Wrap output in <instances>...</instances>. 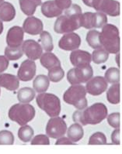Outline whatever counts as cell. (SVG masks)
I'll use <instances>...</instances> for the list:
<instances>
[{"instance_id": "10", "label": "cell", "mask_w": 122, "mask_h": 154, "mask_svg": "<svg viewBox=\"0 0 122 154\" xmlns=\"http://www.w3.org/2000/svg\"><path fill=\"white\" fill-rule=\"evenodd\" d=\"M108 87V83L105 80L104 77L97 76L94 78H91L86 82V91L88 94L98 96L105 92Z\"/></svg>"}, {"instance_id": "12", "label": "cell", "mask_w": 122, "mask_h": 154, "mask_svg": "<svg viewBox=\"0 0 122 154\" xmlns=\"http://www.w3.org/2000/svg\"><path fill=\"white\" fill-rule=\"evenodd\" d=\"M36 63L32 60H26L21 63L17 72V78L22 82H29L36 74Z\"/></svg>"}, {"instance_id": "21", "label": "cell", "mask_w": 122, "mask_h": 154, "mask_svg": "<svg viewBox=\"0 0 122 154\" xmlns=\"http://www.w3.org/2000/svg\"><path fill=\"white\" fill-rule=\"evenodd\" d=\"M41 65L46 69H50L55 66L61 65V62L57 56H55L53 53L47 52L42 54L40 57Z\"/></svg>"}, {"instance_id": "40", "label": "cell", "mask_w": 122, "mask_h": 154, "mask_svg": "<svg viewBox=\"0 0 122 154\" xmlns=\"http://www.w3.org/2000/svg\"><path fill=\"white\" fill-rule=\"evenodd\" d=\"M111 142L114 145L120 144V131L119 129H116L111 134Z\"/></svg>"}, {"instance_id": "11", "label": "cell", "mask_w": 122, "mask_h": 154, "mask_svg": "<svg viewBox=\"0 0 122 154\" xmlns=\"http://www.w3.org/2000/svg\"><path fill=\"white\" fill-rule=\"evenodd\" d=\"M80 36H79L77 33H73V32L65 33L58 42L59 48L67 51H72L74 50H77L79 47H80Z\"/></svg>"}, {"instance_id": "37", "label": "cell", "mask_w": 122, "mask_h": 154, "mask_svg": "<svg viewBox=\"0 0 122 154\" xmlns=\"http://www.w3.org/2000/svg\"><path fill=\"white\" fill-rule=\"evenodd\" d=\"M108 122L111 127L114 129H119L120 128V114L118 112L111 113L108 115Z\"/></svg>"}, {"instance_id": "5", "label": "cell", "mask_w": 122, "mask_h": 154, "mask_svg": "<svg viewBox=\"0 0 122 154\" xmlns=\"http://www.w3.org/2000/svg\"><path fill=\"white\" fill-rule=\"evenodd\" d=\"M36 102L38 107L44 111L50 117L58 116L61 112V102L58 97L51 93H40L37 96Z\"/></svg>"}, {"instance_id": "38", "label": "cell", "mask_w": 122, "mask_h": 154, "mask_svg": "<svg viewBox=\"0 0 122 154\" xmlns=\"http://www.w3.org/2000/svg\"><path fill=\"white\" fill-rule=\"evenodd\" d=\"M31 144L32 145H49V138L46 135H37L33 140H31Z\"/></svg>"}, {"instance_id": "27", "label": "cell", "mask_w": 122, "mask_h": 154, "mask_svg": "<svg viewBox=\"0 0 122 154\" xmlns=\"http://www.w3.org/2000/svg\"><path fill=\"white\" fill-rule=\"evenodd\" d=\"M40 41L42 49L47 52H51L54 49L52 36L47 31H42L40 33Z\"/></svg>"}, {"instance_id": "20", "label": "cell", "mask_w": 122, "mask_h": 154, "mask_svg": "<svg viewBox=\"0 0 122 154\" xmlns=\"http://www.w3.org/2000/svg\"><path fill=\"white\" fill-rule=\"evenodd\" d=\"M66 132H67L68 138L74 143L80 141L84 136L83 128L80 124L77 122L72 124Z\"/></svg>"}, {"instance_id": "31", "label": "cell", "mask_w": 122, "mask_h": 154, "mask_svg": "<svg viewBox=\"0 0 122 154\" xmlns=\"http://www.w3.org/2000/svg\"><path fill=\"white\" fill-rule=\"evenodd\" d=\"M21 126L22 127H20L18 131L19 139L22 142H24V143H28V142L31 141L32 137L34 136V133L32 127L27 125V124L21 125Z\"/></svg>"}, {"instance_id": "44", "label": "cell", "mask_w": 122, "mask_h": 154, "mask_svg": "<svg viewBox=\"0 0 122 154\" xmlns=\"http://www.w3.org/2000/svg\"><path fill=\"white\" fill-rule=\"evenodd\" d=\"M2 32H3V23H2V21L0 20V35L2 34Z\"/></svg>"}, {"instance_id": "17", "label": "cell", "mask_w": 122, "mask_h": 154, "mask_svg": "<svg viewBox=\"0 0 122 154\" xmlns=\"http://www.w3.org/2000/svg\"><path fill=\"white\" fill-rule=\"evenodd\" d=\"M63 10L57 6L54 0L46 1L41 4V13L47 18L58 17L62 14Z\"/></svg>"}, {"instance_id": "4", "label": "cell", "mask_w": 122, "mask_h": 154, "mask_svg": "<svg viewBox=\"0 0 122 154\" xmlns=\"http://www.w3.org/2000/svg\"><path fill=\"white\" fill-rule=\"evenodd\" d=\"M108 115V108L103 103H95L82 110V125H97L104 121Z\"/></svg>"}, {"instance_id": "8", "label": "cell", "mask_w": 122, "mask_h": 154, "mask_svg": "<svg viewBox=\"0 0 122 154\" xmlns=\"http://www.w3.org/2000/svg\"><path fill=\"white\" fill-rule=\"evenodd\" d=\"M93 8L111 17H118L120 13V2L116 0H93Z\"/></svg>"}, {"instance_id": "3", "label": "cell", "mask_w": 122, "mask_h": 154, "mask_svg": "<svg viewBox=\"0 0 122 154\" xmlns=\"http://www.w3.org/2000/svg\"><path fill=\"white\" fill-rule=\"evenodd\" d=\"M9 118L20 125L27 124L34 118L35 109L29 103L15 104L9 109Z\"/></svg>"}, {"instance_id": "39", "label": "cell", "mask_w": 122, "mask_h": 154, "mask_svg": "<svg viewBox=\"0 0 122 154\" xmlns=\"http://www.w3.org/2000/svg\"><path fill=\"white\" fill-rule=\"evenodd\" d=\"M55 4L62 10H66L72 5V0H54Z\"/></svg>"}, {"instance_id": "19", "label": "cell", "mask_w": 122, "mask_h": 154, "mask_svg": "<svg viewBox=\"0 0 122 154\" xmlns=\"http://www.w3.org/2000/svg\"><path fill=\"white\" fill-rule=\"evenodd\" d=\"M16 17V9L10 2L0 3V20L2 22H10Z\"/></svg>"}, {"instance_id": "6", "label": "cell", "mask_w": 122, "mask_h": 154, "mask_svg": "<svg viewBox=\"0 0 122 154\" xmlns=\"http://www.w3.org/2000/svg\"><path fill=\"white\" fill-rule=\"evenodd\" d=\"M82 16V15H81ZM80 17H73L67 16H59L54 26L55 32L59 34L71 33L81 27Z\"/></svg>"}, {"instance_id": "24", "label": "cell", "mask_w": 122, "mask_h": 154, "mask_svg": "<svg viewBox=\"0 0 122 154\" xmlns=\"http://www.w3.org/2000/svg\"><path fill=\"white\" fill-rule=\"evenodd\" d=\"M20 9L23 13L27 16H33L36 11L37 7L40 6V4L34 0H19Z\"/></svg>"}, {"instance_id": "41", "label": "cell", "mask_w": 122, "mask_h": 154, "mask_svg": "<svg viewBox=\"0 0 122 154\" xmlns=\"http://www.w3.org/2000/svg\"><path fill=\"white\" fill-rule=\"evenodd\" d=\"M9 67V60L5 56H0V74L5 71Z\"/></svg>"}, {"instance_id": "14", "label": "cell", "mask_w": 122, "mask_h": 154, "mask_svg": "<svg viewBox=\"0 0 122 154\" xmlns=\"http://www.w3.org/2000/svg\"><path fill=\"white\" fill-rule=\"evenodd\" d=\"M24 31L22 27L14 26L8 30L6 35V44L8 47H18L24 42Z\"/></svg>"}, {"instance_id": "9", "label": "cell", "mask_w": 122, "mask_h": 154, "mask_svg": "<svg viewBox=\"0 0 122 154\" xmlns=\"http://www.w3.org/2000/svg\"><path fill=\"white\" fill-rule=\"evenodd\" d=\"M67 131V125L63 119L58 116L51 117L46 126L47 136L53 139H58L64 136Z\"/></svg>"}, {"instance_id": "18", "label": "cell", "mask_w": 122, "mask_h": 154, "mask_svg": "<svg viewBox=\"0 0 122 154\" xmlns=\"http://www.w3.org/2000/svg\"><path fill=\"white\" fill-rule=\"evenodd\" d=\"M20 86V81L17 76L10 74H0V87L9 91L17 90Z\"/></svg>"}, {"instance_id": "35", "label": "cell", "mask_w": 122, "mask_h": 154, "mask_svg": "<svg viewBox=\"0 0 122 154\" xmlns=\"http://www.w3.org/2000/svg\"><path fill=\"white\" fill-rule=\"evenodd\" d=\"M14 140V136L10 131H0V145H13Z\"/></svg>"}, {"instance_id": "36", "label": "cell", "mask_w": 122, "mask_h": 154, "mask_svg": "<svg viewBox=\"0 0 122 154\" xmlns=\"http://www.w3.org/2000/svg\"><path fill=\"white\" fill-rule=\"evenodd\" d=\"M82 14V9L80 6L76 4H72L69 7L66 9V13H65V15L67 17H80Z\"/></svg>"}, {"instance_id": "13", "label": "cell", "mask_w": 122, "mask_h": 154, "mask_svg": "<svg viewBox=\"0 0 122 154\" xmlns=\"http://www.w3.org/2000/svg\"><path fill=\"white\" fill-rule=\"evenodd\" d=\"M22 49L28 59L32 60L39 59L43 53L41 46L34 40H27L23 42Z\"/></svg>"}, {"instance_id": "48", "label": "cell", "mask_w": 122, "mask_h": 154, "mask_svg": "<svg viewBox=\"0 0 122 154\" xmlns=\"http://www.w3.org/2000/svg\"><path fill=\"white\" fill-rule=\"evenodd\" d=\"M0 94H1V90H0Z\"/></svg>"}, {"instance_id": "30", "label": "cell", "mask_w": 122, "mask_h": 154, "mask_svg": "<svg viewBox=\"0 0 122 154\" xmlns=\"http://www.w3.org/2000/svg\"><path fill=\"white\" fill-rule=\"evenodd\" d=\"M106 23H108L107 15L100 12L92 13L91 26L93 28H102Z\"/></svg>"}, {"instance_id": "2", "label": "cell", "mask_w": 122, "mask_h": 154, "mask_svg": "<svg viewBox=\"0 0 122 154\" xmlns=\"http://www.w3.org/2000/svg\"><path fill=\"white\" fill-rule=\"evenodd\" d=\"M86 88L82 85H72L66 90L63 95L66 103L73 105L78 110H83L87 107Z\"/></svg>"}, {"instance_id": "22", "label": "cell", "mask_w": 122, "mask_h": 154, "mask_svg": "<svg viewBox=\"0 0 122 154\" xmlns=\"http://www.w3.org/2000/svg\"><path fill=\"white\" fill-rule=\"evenodd\" d=\"M50 85V80L48 77L44 74H40L34 78L33 82L34 90L37 93H43L47 91Z\"/></svg>"}, {"instance_id": "1", "label": "cell", "mask_w": 122, "mask_h": 154, "mask_svg": "<svg viewBox=\"0 0 122 154\" xmlns=\"http://www.w3.org/2000/svg\"><path fill=\"white\" fill-rule=\"evenodd\" d=\"M101 46L109 54H116L120 51V36L119 30L116 26L106 23L100 33Z\"/></svg>"}, {"instance_id": "29", "label": "cell", "mask_w": 122, "mask_h": 154, "mask_svg": "<svg viewBox=\"0 0 122 154\" xmlns=\"http://www.w3.org/2000/svg\"><path fill=\"white\" fill-rule=\"evenodd\" d=\"M4 54L5 57L9 60H17L22 57L24 55V51L22 49V46L18 47H6Z\"/></svg>"}, {"instance_id": "45", "label": "cell", "mask_w": 122, "mask_h": 154, "mask_svg": "<svg viewBox=\"0 0 122 154\" xmlns=\"http://www.w3.org/2000/svg\"><path fill=\"white\" fill-rule=\"evenodd\" d=\"M117 57H116V61L117 63V66H120V62H119V58H120V54H118V53L116 54Z\"/></svg>"}, {"instance_id": "26", "label": "cell", "mask_w": 122, "mask_h": 154, "mask_svg": "<svg viewBox=\"0 0 122 154\" xmlns=\"http://www.w3.org/2000/svg\"><path fill=\"white\" fill-rule=\"evenodd\" d=\"M86 42L93 49H98L102 47L100 40V32L96 29L89 31L86 34Z\"/></svg>"}, {"instance_id": "32", "label": "cell", "mask_w": 122, "mask_h": 154, "mask_svg": "<svg viewBox=\"0 0 122 154\" xmlns=\"http://www.w3.org/2000/svg\"><path fill=\"white\" fill-rule=\"evenodd\" d=\"M65 72L61 65L55 66L52 68L48 69V78L52 82H59L64 78Z\"/></svg>"}, {"instance_id": "28", "label": "cell", "mask_w": 122, "mask_h": 154, "mask_svg": "<svg viewBox=\"0 0 122 154\" xmlns=\"http://www.w3.org/2000/svg\"><path fill=\"white\" fill-rule=\"evenodd\" d=\"M108 57H109V53L104 50L103 47L95 49V51L91 54L92 61L97 64L105 63L108 60Z\"/></svg>"}, {"instance_id": "34", "label": "cell", "mask_w": 122, "mask_h": 154, "mask_svg": "<svg viewBox=\"0 0 122 154\" xmlns=\"http://www.w3.org/2000/svg\"><path fill=\"white\" fill-rule=\"evenodd\" d=\"M107 143V137L104 133L97 132L90 136L88 143L89 145H105Z\"/></svg>"}, {"instance_id": "16", "label": "cell", "mask_w": 122, "mask_h": 154, "mask_svg": "<svg viewBox=\"0 0 122 154\" xmlns=\"http://www.w3.org/2000/svg\"><path fill=\"white\" fill-rule=\"evenodd\" d=\"M70 61L75 67H82L90 64L91 54L89 52L81 50H74L70 54Z\"/></svg>"}, {"instance_id": "33", "label": "cell", "mask_w": 122, "mask_h": 154, "mask_svg": "<svg viewBox=\"0 0 122 154\" xmlns=\"http://www.w3.org/2000/svg\"><path fill=\"white\" fill-rule=\"evenodd\" d=\"M104 78L108 83L116 84L120 82V71L116 67H111L108 69L104 74Z\"/></svg>"}, {"instance_id": "15", "label": "cell", "mask_w": 122, "mask_h": 154, "mask_svg": "<svg viewBox=\"0 0 122 154\" xmlns=\"http://www.w3.org/2000/svg\"><path fill=\"white\" fill-rule=\"evenodd\" d=\"M22 28L24 32L28 34L36 36L40 34L43 31L44 25L40 19L30 16L24 20Z\"/></svg>"}, {"instance_id": "23", "label": "cell", "mask_w": 122, "mask_h": 154, "mask_svg": "<svg viewBox=\"0 0 122 154\" xmlns=\"http://www.w3.org/2000/svg\"><path fill=\"white\" fill-rule=\"evenodd\" d=\"M107 99L108 102L113 105L120 103V84H113L107 91Z\"/></svg>"}, {"instance_id": "7", "label": "cell", "mask_w": 122, "mask_h": 154, "mask_svg": "<svg viewBox=\"0 0 122 154\" xmlns=\"http://www.w3.org/2000/svg\"><path fill=\"white\" fill-rule=\"evenodd\" d=\"M93 67L90 64L82 67H75L69 71L67 74V80L69 84L80 85L86 83L91 78H93Z\"/></svg>"}, {"instance_id": "42", "label": "cell", "mask_w": 122, "mask_h": 154, "mask_svg": "<svg viewBox=\"0 0 122 154\" xmlns=\"http://www.w3.org/2000/svg\"><path fill=\"white\" fill-rule=\"evenodd\" d=\"M73 144H74L73 142H72L68 137H65L64 136L58 138L55 143V145H73Z\"/></svg>"}, {"instance_id": "25", "label": "cell", "mask_w": 122, "mask_h": 154, "mask_svg": "<svg viewBox=\"0 0 122 154\" xmlns=\"http://www.w3.org/2000/svg\"><path fill=\"white\" fill-rule=\"evenodd\" d=\"M35 91L30 88H23L17 92V99L21 103H29L35 98Z\"/></svg>"}, {"instance_id": "46", "label": "cell", "mask_w": 122, "mask_h": 154, "mask_svg": "<svg viewBox=\"0 0 122 154\" xmlns=\"http://www.w3.org/2000/svg\"><path fill=\"white\" fill-rule=\"evenodd\" d=\"M34 1H35V2H38V3H40V5H41V0H34Z\"/></svg>"}, {"instance_id": "43", "label": "cell", "mask_w": 122, "mask_h": 154, "mask_svg": "<svg viewBox=\"0 0 122 154\" xmlns=\"http://www.w3.org/2000/svg\"><path fill=\"white\" fill-rule=\"evenodd\" d=\"M82 2H83V3L85 4L86 6L93 8V0H82Z\"/></svg>"}, {"instance_id": "47", "label": "cell", "mask_w": 122, "mask_h": 154, "mask_svg": "<svg viewBox=\"0 0 122 154\" xmlns=\"http://www.w3.org/2000/svg\"><path fill=\"white\" fill-rule=\"evenodd\" d=\"M2 2H4V0H0V3H2Z\"/></svg>"}]
</instances>
